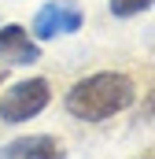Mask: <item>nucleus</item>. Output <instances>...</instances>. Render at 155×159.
Wrapping results in <instances>:
<instances>
[{"instance_id":"f03ea898","label":"nucleus","mask_w":155,"mask_h":159,"mask_svg":"<svg viewBox=\"0 0 155 159\" xmlns=\"http://www.w3.org/2000/svg\"><path fill=\"white\" fill-rule=\"evenodd\" d=\"M48 100H52L48 78L15 81V85L0 96V119L4 122H30V119H37L41 111L48 107Z\"/></svg>"},{"instance_id":"f257e3e1","label":"nucleus","mask_w":155,"mask_h":159,"mask_svg":"<svg viewBox=\"0 0 155 159\" xmlns=\"http://www.w3.org/2000/svg\"><path fill=\"white\" fill-rule=\"evenodd\" d=\"M137 100V81L122 70H100V74H89L70 85L67 93V111L81 122H104L122 115L129 104Z\"/></svg>"},{"instance_id":"6e6552de","label":"nucleus","mask_w":155,"mask_h":159,"mask_svg":"<svg viewBox=\"0 0 155 159\" xmlns=\"http://www.w3.org/2000/svg\"><path fill=\"white\" fill-rule=\"evenodd\" d=\"M144 159H152V156H144Z\"/></svg>"},{"instance_id":"20e7f679","label":"nucleus","mask_w":155,"mask_h":159,"mask_svg":"<svg viewBox=\"0 0 155 159\" xmlns=\"http://www.w3.org/2000/svg\"><path fill=\"white\" fill-rule=\"evenodd\" d=\"M0 159H67V148L52 133H26L0 148Z\"/></svg>"},{"instance_id":"39448f33","label":"nucleus","mask_w":155,"mask_h":159,"mask_svg":"<svg viewBox=\"0 0 155 159\" xmlns=\"http://www.w3.org/2000/svg\"><path fill=\"white\" fill-rule=\"evenodd\" d=\"M37 56H41V48L30 41V34L22 26H15V22L0 26V59L4 63L22 67V63H37Z\"/></svg>"},{"instance_id":"423d86ee","label":"nucleus","mask_w":155,"mask_h":159,"mask_svg":"<svg viewBox=\"0 0 155 159\" xmlns=\"http://www.w3.org/2000/svg\"><path fill=\"white\" fill-rule=\"evenodd\" d=\"M148 7H152V0H111V15H118V19L140 15V11H148Z\"/></svg>"},{"instance_id":"7ed1b4c3","label":"nucleus","mask_w":155,"mask_h":159,"mask_svg":"<svg viewBox=\"0 0 155 159\" xmlns=\"http://www.w3.org/2000/svg\"><path fill=\"white\" fill-rule=\"evenodd\" d=\"M81 11H78L70 0H52L44 4L33 19V37L37 41H52V37H67V34H78L81 30Z\"/></svg>"},{"instance_id":"0eeeda50","label":"nucleus","mask_w":155,"mask_h":159,"mask_svg":"<svg viewBox=\"0 0 155 159\" xmlns=\"http://www.w3.org/2000/svg\"><path fill=\"white\" fill-rule=\"evenodd\" d=\"M4 78H7V67H0V81H4Z\"/></svg>"}]
</instances>
